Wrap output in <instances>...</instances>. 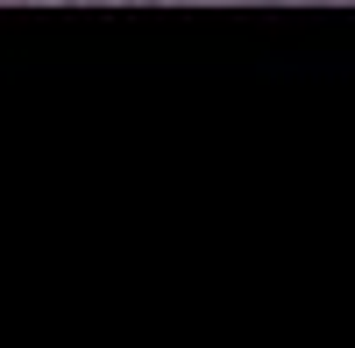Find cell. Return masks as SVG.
I'll use <instances>...</instances> for the list:
<instances>
[{"mask_svg": "<svg viewBox=\"0 0 355 348\" xmlns=\"http://www.w3.org/2000/svg\"><path fill=\"white\" fill-rule=\"evenodd\" d=\"M135 8H142V0H135Z\"/></svg>", "mask_w": 355, "mask_h": 348, "instance_id": "1", "label": "cell"}]
</instances>
